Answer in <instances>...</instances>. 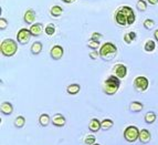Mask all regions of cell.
<instances>
[{"label": "cell", "instance_id": "1f68e13d", "mask_svg": "<svg viewBox=\"0 0 158 145\" xmlns=\"http://www.w3.org/2000/svg\"><path fill=\"white\" fill-rule=\"evenodd\" d=\"M89 57H90L92 60H96V59L100 57V52H98L96 50H93V51H91V52L89 53Z\"/></svg>", "mask_w": 158, "mask_h": 145}, {"label": "cell", "instance_id": "7c38bea8", "mask_svg": "<svg viewBox=\"0 0 158 145\" xmlns=\"http://www.w3.org/2000/svg\"><path fill=\"white\" fill-rule=\"evenodd\" d=\"M23 20L26 23L28 24H33L34 20H35V12H34V10H32V9H28V10L24 12V16H23Z\"/></svg>", "mask_w": 158, "mask_h": 145}, {"label": "cell", "instance_id": "ac0fdd59", "mask_svg": "<svg viewBox=\"0 0 158 145\" xmlns=\"http://www.w3.org/2000/svg\"><path fill=\"white\" fill-rule=\"evenodd\" d=\"M80 90H81L80 84H77V83H72V84L68 85V87H66V92L71 95H75L80 92Z\"/></svg>", "mask_w": 158, "mask_h": 145}, {"label": "cell", "instance_id": "3957f363", "mask_svg": "<svg viewBox=\"0 0 158 145\" xmlns=\"http://www.w3.org/2000/svg\"><path fill=\"white\" fill-rule=\"evenodd\" d=\"M100 58L104 61H111L117 54V47L114 43L105 42L100 48Z\"/></svg>", "mask_w": 158, "mask_h": 145}, {"label": "cell", "instance_id": "e0dca14e", "mask_svg": "<svg viewBox=\"0 0 158 145\" xmlns=\"http://www.w3.org/2000/svg\"><path fill=\"white\" fill-rule=\"evenodd\" d=\"M50 122H52V117H50L49 116V114H41V115L39 116V124L41 125V126L43 127H47L49 124H50Z\"/></svg>", "mask_w": 158, "mask_h": 145}, {"label": "cell", "instance_id": "d6a6232c", "mask_svg": "<svg viewBox=\"0 0 158 145\" xmlns=\"http://www.w3.org/2000/svg\"><path fill=\"white\" fill-rule=\"evenodd\" d=\"M103 36L98 32H93L92 36H91V39L92 40H95V41H100V39H102Z\"/></svg>", "mask_w": 158, "mask_h": 145}, {"label": "cell", "instance_id": "cb8c5ba5", "mask_svg": "<svg viewBox=\"0 0 158 145\" xmlns=\"http://www.w3.org/2000/svg\"><path fill=\"white\" fill-rule=\"evenodd\" d=\"M13 124H15V126H16L17 129H21V127L24 126V124H26V117L22 115L17 116L15 122H13Z\"/></svg>", "mask_w": 158, "mask_h": 145}, {"label": "cell", "instance_id": "d6986e66", "mask_svg": "<svg viewBox=\"0 0 158 145\" xmlns=\"http://www.w3.org/2000/svg\"><path fill=\"white\" fill-rule=\"evenodd\" d=\"M42 48H43L42 43L39 42V41H35V42L32 43V45H31V53L34 54V56H38V54L41 53Z\"/></svg>", "mask_w": 158, "mask_h": 145}, {"label": "cell", "instance_id": "9c48e42d", "mask_svg": "<svg viewBox=\"0 0 158 145\" xmlns=\"http://www.w3.org/2000/svg\"><path fill=\"white\" fill-rule=\"evenodd\" d=\"M63 54H64L63 48L59 45H53L52 49H51V51H50V56L53 60H60V59L63 57Z\"/></svg>", "mask_w": 158, "mask_h": 145}, {"label": "cell", "instance_id": "5b68a950", "mask_svg": "<svg viewBox=\"0 0 158 145\" xmlns=\"http://www.w3.org/2000/svg\"><path fill=\"white\" fill-rule=\"evenodd\" d=\"M139 133L140 131L138 130V127L135 125H129L125 129L123 135L125 141H127L128 143H134L135 141H137V139H139Z\"/></svg>", "mask_w": 158, "mask_h": 145}, {"label": "cell", "instance_id": "4fadbf2b", "mask_svg": "<svg viewBox=\"0 0 158 145\" xmlns=\"http://www.w3.org/2000/svg\"><path fill=\"white\" fill-rule=\"evenodd\" d=\"M0 111L5 115H10L13 112V105L10 102H2L0 105Z\"/></svg>", "mask_w": 158, "mask_h": 145}, {"label": "cell", "instance_id": "7402d4cb", "mask_svg": "<svg viewBox=\"0 0 158 145\" xmlns=\"http://www.w3.org/2000/svg\"><path fill=\"white\" fill-rule=\"evenodd\" d=\"M113 125H114V122L111 119H104L101 122V129L103 131H108L111 127H113Z\"/></svg>", "mask_w": 158, "mask_h": 145}, {"label": "cell", "instance_id": "83f0119b", "mask_svg": "<svg viewBox=\"0 0 158 145\" xmlns=\"http://www.w3.org/2000/svg\"><path fill=\"white\" fill-rule=\"evenodd\" d=\"M87 47L91 48L92 50H98V48H101L100 45V41H95V40H89L87 41Z\"/></svg>", "mask_w": 158, "mask_h": 145}, {"label": "cell", "instance_id": "4316f807", "mask_svg": "<svg viewBox=\"0 0 158 145\" xmlns=\"http://www.w3.org/2000/svg\"><path fill=\"white\" fill-rule=\"evenodd\" d=\"M144 27H145L146 29L147 30H153L154 28H155V24H156V22L154 21L153 19H146L145 21H144Z\"/></svg>", "mask_w": 158, "mask_h": 145}, {"label": "cell", "instance_id": "2e32d148", "mask_svg": "<svg viewBox=\"0 0 158 145\" xmlns=\"http://www.w3.org/2000/svg\"><path fill=\"white\" fill-rule=\"evenodd\" d=\"M143 109H144L143 103L138 102V101H134L129 104V111L133 112V113H138V112L143 111Z\"/></svg>", "mask_w": 158, "mask_h": 145}, {"label": "cell", "instance_id": "7a4b0ae2", "mask_svg": "<svg viewBox=\"0 0 158 145\" xmlns=\"http://www.w3.org/2000/svg\"><path fill=\"white\" fill-rule=\"evenodd\" d=\"M119 87H121V79H118L115 75H110L107 79L103 83V92L106 95H114L117 91H118Z\"/></svg>", "mask_w": 158, "mask_h": 145}, {"label": "cell", "instance_id": "d590c367", "mask_svg": "<svg viewBox=\"0 0 158 145\" xmlns=\"http://www.w3.org/2000/svg\"><path fill=\"white\" fill-rule=\"evenodd\" d=\"M62 1L65 3H71V2H73V1H75V0H62Z\"/></svg>", "mask_w": 158, "mask_h": 145}, {"label": "cell", "instance_id": "277c9868", "mask_svg": "<svg viewBox=\"0 0 158 145\" xmlns=\"http://www.w3.org/2000/svg\"><path fill=\"white\" fill-rule=\"evenodd\" d=\"M18 50V45L13 39H5L0 45V52L3 57H12Z\"/></svg>", "mask_w": 158, "mask_h": 145}, {"label": "cell", "instance_id": "484cf974", "mask_svg": "<svg viewBox=\"0 0 158 145\" xmlns=\"http://www.w3.org/2000/svg\"><path fill=\"white\" fill-rule=\"evenodd\" d=\"M56 26L53 23H49L47 27H45V29H44V32L49 36V37H51V36H53V34L56 33Z\"/></svg>", "mask_w": 158, "mask_h": 145}, {"label": "cell", "instance_id": "f1b7e54d", "mask_svg": "<svg viewBox=\"0 0 158 145\" xmlns=\"http://www.w3.org/2000/svg\"><path fill=\"white\" fill-rule=\"evenodd\" d=\"M136 7L138 11H146V9H147V3H146V1H144V0H138Z\"/></svg>", "mask_w": 158, "mask_h": 145}, {"label": "cell", "instance_id": "603a6c76", "mask_svg": "<svg viewBox=\"0 0 158 145\" xmlns=\"http://www.w3.org/2000/svg\"><path fill=\"white\" fill-rule=\"evenodd\" d=\"M155 49H156V43L154 40H148V41L145 42V45H144V50L146 52H153V51H155Z\"/></svg>", "mask_w": 158, "mask_h": 145}, {"label": "cell", "instance_id": "f546056e", "mask_svg": "<svg viewBox=\"0 0 158 145\" xmlns=\"http://www.w3.org/2000/svg\"><path fill=\"white\" fill-rule=\"evenodd\" d=\"M95 141H96V137L94 135H86L84 139V143L86 145H93L95 144Z\"/></svg>", "mask_w": 158, "mask_h": 145}, {"label": "cell", "instance_id": "8fae6325", "mask_svg": "<svg viewBox=\"0 0 158 145\" xmlns=\"http://www.w3.org/2000/svg\"><path fill=\"white\" fill-rule=\"evenodd\" d=\"M29 30H30V32H31V34L33 36V37H39V36H41L42 32L44 31V29H43V24L40 23V22L33 23L31 27H30Z\"/></svg>", "mask_w": 158, "mask_h": 145}, {"label": "cell", "instance_id": "52a82bcc", "mask_svg": "<svg viewBox=\"0 0 158 145\" xmlns=\"http://www.w3.org/2000/svg\"><path fill=\"white\" fill-rule=\"evenodd\" d=\"M31 32L29 29H26V28H22V29L19 30V32L17 33V42L20 43V45H24L30 41V38H31Z\"/></svg>", "mask_w": 158, "mask_h": 145}, {"label": "cell", "instance_id": "30bf717a", "mask_svg": "<svg viewBox=\"0 0 158 145\" xmlns=\"http://www.w3.org/2000/svg\"><path fill=\"white\" fill-rule=\"evenodd\" d=\"M52 124L54 125V126L63 127L64 125L66 124V119L60 113L54 114V115L52 116Z\"/></svg>", "mask_w": 158, "mask_h": 145}, {"label": "cell", "instance_id": "5bb4252c", "mask_svg": "<svg viewBox=\"0 0 158 145\" xmlns=\"http://www.w3.org/2000/svg\"><path fill=\"white\" fill-rule=\"evenodd\" d=\"M138 140L143 143V144H147V143L150 142L152 140V135H150L149 131L146 129L144 130H140V133H139V139Z\"/></svg>", "mask_w": 158, "mask_h": 145}, {"label": "cell", "instance_id": "ba28073f", "mask_svg": "<svg viewBox=\"0 0 158 145\" xmlns=\"http://www.w3.org/2000/svg\"><path fill=\"white\" fill-rule=\"evenodd\" d=\"M127 74V66L123 63H117L113 68V75L117 77L118 79H124Z\"/></svg>", "mask_w": 158, "mask_h": 145}, {"label": "cell", "instance_id": "6da1fadb", "mask_svg": "<svg viewBox=\"0 0 158 145\" xmlns=\"http://www.w3.org/2000/svg\"><path fill=\"white\" fill-rule=\"evenodd\" d=\"M135 12L131 7L123 6L119 9H117L115 12V21L118 26L125 27V26H132L135 22Z\"/></svg>", "mask_w": 158, "mask_h": 145}, {"label": "cell", "instance_id": "836d02e7", "mask_svg": "<svg viewBox=\"0 0 158 145\" xmlns=\"http://www.w3.org/2000/svg\"><path fill=\"white\" fill-rule=\"evenodd\" d=\"M147 2L149 3V5L155 6V5H157V3H158V0H147Z\"/></svg>", "mask_w": 158, "mask_h": 145}, {"label": "cell", "instance_id": "e575fe53", "mask_svg": "<svg viewBox=\"0 0 158 145\" xmlns=\"http://www.w3.org/2000/svg\"><path fill=\"white\" fill-rule=\"evenodd\" d=\"M154 38H155V40L158 42V29L155 30V32H154Z\"/></svg>", "mask_w": 158, "mask_h": 145}, {"label": "cell", "instance_id": "ffe728a7", "mask_svg": "<svg viewBox=\"0 0 158 145\" xmlns=\"http://www.w3.org/2000/svg\"><path fill=\"white\" fill-rule=\"evenodd\" d=\"M144 120H145V122L147 124H153L154 122L157 120V115H156L155 112L149 111V112H147V113L145 114V116H144Z\"/></svg>", "mask_w": 158, "mask_h": 145}, {"label": "cell", "instance_id": "44dd1931", "mask_svg": "<svg viewBox=\"0 0 158 145\" xmlns=\"http://www.w3.org/2000/svg\"><path fill=\"white\" fill-rule=\"evenodd\" d=\"M50 13H51V16L54 17V18H59V17L62 16L63 9H62V7H60V6H53L50 10Z\"/></svg>", "mask_w": 158, "mask_h": 145}, {"label": "cell", "instance_id": "d4e9b609", "mask_svg": "<svg viewBox=\"0 0 158 145\" xmlns=\"http://www.w3.org/2000/svg\"><path fill=\"white\" fill-rule=\"evenodd\" d=\"M123 39H124L125 43L131 45V43H133V41L136 39V33H135L134 31H131V32H128V33H125Z\"/></svg>", "mask_w": 158, "mask_h": 145}, {"label": "cell", "instance_id": "8992f818", "mask_svg": "<svg viewBox=\"0 0 158 145\" xmlns=\"http://www.w3.org/2000/svg\"><path fill=\"white\" fill-rule=\"evenodd\" d=\"M133 87H134V89L136 90L137 92L143 93L145 92L146 90L148 89V87H149V81L145 77H137L133 81Z\"/></svg>", "mask_w": 158, "mask_h": 145}, {"label": "cell", "instance_id": "8d00e7d4", "mask_svg": "<svg viewBox=\"0 0 158 145\" xmlns=\"http://www.w3.org/2000/svg\"><path fill=\"white\" fill-rule=\"evenodd\" d=\"M93 145H101V144H98V143H95V144H93Z\"/></svg>", "mask_w": 158, "mask_h": 145}, {"label": "cell", "instance_id": "9a60e30c", "mask_svg": "<svg viewBox=\"0 0 158 145\" xmlns=\"http://www.w3.org/2000/svg\"><path fill=\"white\" fill-rule=\"evenodd\" d=\"M101 122L102 121H100L98 119H92L90 121V123H89V130L93 133L98 132L101 130Z\"/></svg>", "mask_w": 158, "mask_h": 145}, {"label": "cell", "instance_id": "4dcf8cb0", "mask_svg": "<svg viewBox=\"0 0 158 145\" xmlns=\"http://www.w3.org/2000/svg\"><path fill=\"white\" fill-rule=\"evenodd\" d=\"M8 27V20L6 18H0V30L2 31Z\"/></svg>", "mask_w": 158, "mask_h": 145}]
</instances>
